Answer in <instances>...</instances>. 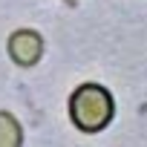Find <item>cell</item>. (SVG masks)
I'll return each instance as SVG.
<instances>
[{
  "mask_svg": "<svg viewBox=\"0 0 147 147\" xmlns=\"http://www.w3.org/2000/svg\"><path fill=\"white\" fill-rule=\"evenodd\" d=\"M0 147H23V127L9 110H0Z\"/></svg>",
  "mask_w": 147,
  "mask_h": 147,
  "instance_id": "3",
  "label": "cell"
},
{
  "mask_svg": "<svg viewBox=\"0 0 147 147\" xmlns=\"http://www.w3.org/2000/svg\"><path fill=\"white\" fill-rule=\"evenodd\" d=\"M6 49H9V58H12L20 69H32V66H38V61L43 58L46 43H43L40 32H35V29H18V32L9 35Z\"/></svg>",
  "mask_w": 147,
  "mask_h": 147,
  "instance_id": "2",
  "label": "cell"
},
{
  "mask_svg": "<svg viewBox=\"0 0 147 147\" xmlns=\"http://www.w3.org/2000/svg\"><path fill=\"white\" fill-rule=\"evenodd\" d=\"M66 113H69V121L75 130L101 133L115 118V101L104 84H81V87L72 90Z\"/></svg>",
  "mask_w": 147,
  "mask_h": 147,
  "instance_id": "1",
  "label": "cell"
}]
</instances>
